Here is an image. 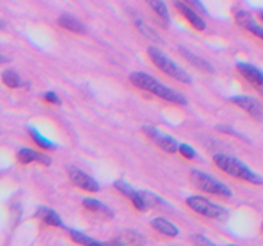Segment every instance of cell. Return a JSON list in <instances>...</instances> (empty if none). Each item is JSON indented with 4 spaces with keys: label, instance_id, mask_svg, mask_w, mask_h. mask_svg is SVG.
Here are the masks:
<instances>
[{
    "label": "cell",
    "instance_id": "cell-1",
    "mask_svg": "<svg viewBox=\"0 0 263 246\" xmlns=\"http://www.w3.org/2000/svg\"><path fill=\"white\" fill-rule=\"evenodd\" d=\"M130 81L138 89L144 90V91H149L151 94L156 95V96L161 97V99L166 100V101L179 105L186 104V99L182 95H180L179 92L172 90L171 87L161 84L158 79L154 78L151 74H146L144 72H134V73L130 74Z\"/></svg>",
    "mask_w": 263,
    "mask_h": 246
},
{
    "label": "cell",
    "instance_id": "cell-2",
    "mask_svg": "<svg viewBox=\"0 0 263 246\" xmlns=\"http://www.w3.org/2000/svg\"><path fill=\"white\" fill-rule=\"evenodd\" d=\"M213 161H215V164L221 171L230 174V176L244 179V181L252 182V183L263 184V177L259 176L254 171H252L240 159L226 155V154H216L213 156Z\"/></svg>",
    "mask_w": 263,
    "mask_h": 246
},
{
    "label": "cell",
    "instance_id": "cell-3",
    "mask_svg": "<svg viewBox=\"0 0 263 246\" xmlns=\"http://www.w3.org/2000/svg\"><path fill=\"white\" fill-rule=\"evenodd\" d=\"M148 55L149 58L152 59V61H153L162 72H164L167 76L172 77V78L181 82V84H192V77H190V74L187 73V72H185L181 67L177 66L174 60H171V59H170L163 51L159 50L158 48H156V46H149Z\"/></svg>",
    "mask_w": 263,
    "mask_h": 246
},
{
    "label": "cell",
    "instance_id": "cell-4",
    "mask_svg": "<svg viewBox=\"0 0 263 246\" xmlns=\"http://www.w3.org/2000/svg\"><path fill=\"white\" fill-rule=\"evenodd\" d=\"M190 178H192L193 183L198 187L199 190H202L203 192H208V194L218 195V196L222 197H231L233 191L229 186H226L225 183H222L218 179L213 178L212 176H210L208 173H204L202 171H198V169H193L190 172Z\"/></svg>",
    "mask_w": 263,
    "mask_h": 246
},
{
    "label": "cell",
    "instance_id": "cell-5",
    "mask_svg": "<svg viewBox=\"0 0 263 246\" xmlns=\"http://www.w3.org/2000/svg\"><path fill=\"white\" fill-rule=\"evenodd\" d=\"M186 204L190 209H193L194 212L199 213V214L205 215L208 218H215V219H221V218L225 217L228 214L225 209L220 205L215 204L211 200L205 199L203 196H190L186 199Z\"/></svg>",
    "mask_w": 263,
    "mask_h": 246
},
{
    "label": "cell",
    "instance_id": "cell-6",
    "mask_svg": "<svg viewBox=\"0 0 263 246\" xmlns=\"http://www.w3.org/2000/svg\"><path fill=\"white\" fill-rule=\"evenodd\" d=\"M143 131L144 133L151 138L152 142L156 144L158 148H161L162 150L166 151V153L175 154L176 151H179L180 144L177 142L176 138H174L171 135H168V133L163 132V131H161L159 128L149 125L144 126Z\"/></svg>",
    "mask_w": 263,
    "mask_h": 246
},
{
    "label": "cell",
    "instance_id": "cell-7",
    "mask_svg": "<svg viewBox=\"0 0 263 246\" xmlns=\"http://www.w3.org/2000/svg\"><path fill=\"white\" fill-rule=\"evenodd\" d=\"M68 176L71 181L76 184L80 189L85 190L89 192H97L99 191V183L92 178L91 176L86 173V172L81 171L77 167H71L68 169Z\"/></svg>",
    "mask_w": 263,
    "mask_h": 246
},
{
    "label": "cell",
    "instance_id": "cell-8",
    "mask_svg": "<svg viewBox=\"0 0 263 246\" xmlns=\"http://www.w3.org/2000/svg\"><path fill=\"white\" fill-rule=\"evenodd\" d=\"M230 100L234 104L240 107L243 110H246L254 119H263V107L261 105V102L254 99V97L246 96V95H238V96H233Z\"/></svg>",
    "mask_w": 263,
    "mask_h": 246
},
{
    "label": "cell",
    "instance_id": "cell-9",
    "mask_svg": "<svg viewBox=\"0 0 263 246\" xmlns=\"http://www.w3.org/2000/svg\"><path fill=\"white\" fill-rule=\"evenodd\" d=\"M115 187L118 190V191L122 192L123 195H126V196L131 200V202H133L134 207H135L136 209L139 210L148 209V202H146L145 197H144L140 192L135 191V190H134L126 181H123V179H118V181H116Z\"/></svg>",
    "mask_w": 263,
    "mask_h": 246
},
{
    "label": "cell",
    "instance_id": "cell-10",
    "mask_svg": "<svg viewBox=\"0 0 263 246\" xmlns=\"http://www.w3.org/2000/svg\"><path fill=\"white\" fill-rule=\"evenodd\" d=\"M236 68L239 69L240 74L247 81H249L254 86L262 87L263 89V72L261 69H258L257 67L252 66L249 63H244V61L236 64Z\"/></svg>",
    "mask_w": 263,
    "mask_h": 246
},
{
    "label": "cell",
    "instance_id": "cell-11",
    "mask_svg": "<svg viewBox=\"0 0 263 246\" xmlns=\"http://www.w3.org/2000/svg\"><path fill=\"white\" fill-rule=\"evenodd\" d=\"M175 7H176L177 10H179V12L181 13L187 20H189V23L193 26V27L197 28L198 31L204 30L205 22L202 19V17H200V15L193 9V8H190L189 5L186 4V3H182V2H179V0H176V2H175Z\"/></svg>",
    "mask_w": 263,
    "mask_h": 246
},
{
    "label": "cell",
    "instance_id": "cell-12",
    "mask_svg": "<svg viewBox=\"0 0 263 246\" xmlns=\"http://www.w3.org/2000/svg\"><path fill=\"white\" fill-rule=\"evenodd\" d=\"M235 19L241 27L251 31L253 35L258 36L259 38H262L263 40V27H261V26L256 22V19L252 17L251 13L246 12V10H239V12H236L235 14Z\"/></svg>",
    "mask_w": 263,
    "mask_h": 246
},
{
    "label": "cell",
    "instance_id": "cell-13",
    "mask_svg": "<svg viewBox=\"0 0 263 246\" xmlns=\"http://www.w3.org/2000/svg\"><path fill=\"white\" fill-rule=\"evenodd\" d=\"M17 158L22 164H28V163H33V161H39V163L48 166V164L50 163V158H49V156L44 155V154H41V153H39V151L32 150V149H28V148L21 149V150L17 153Z\"/></svg>",
    "mask_w": 263,
    "mask_h": 246
},
{
    "label": "cell",
    "instance_id": "cell-14",
    "mask_svg": "<svg viewBox=\"0 0 263 246\" xmlns=\"http://www.w3.org/2000/svg\"><path fill=\"white\" fill-rule=\"evenodd\" d=\"M82 205L86 208L87 210H90L91 213L100 215L102 218H113V212L107 207L105 204H103L102 201L97 199H92V197H86V199L82 200Z\"/></svg>",
    "mask_w": 263,
    "mask_h": 246
},
{
    "label": "cell",
    "instance_id": "cell-15",
    "mask_svg": "<svg viewBox=\"0 0 263 246\" xmlns=\"http://www.w3.org/2000/svg\"><path fill=\"white\" fill-rule=\"evenodd\" d=\"M180 53H181V55L184 56L187 61H190V64H193L195 68L200 69V71L203 72H210V73H212V72L215 71V69H213V66L210 63V61L200 58V56L195 55L194 53H192V51L187 50V49L180 46Z\"/></svg>",
    "mask_w": 263,
    "mask_h": 246
},
{
    "label": "cell",
    "instance_id": "cell-16",
    "mask_svg": "<svg viewBox=\"0 0 263 246\" xmlns=\"http://www.w3.org/2000/svg\"><path fill=\"white\" fill-rule=\"evenodd\" d=\"M36 217L40 218L44 223H46L49 225H53V227H63V222H62L58 213L55 210L50 209V208L40 207L37 209V212H36Z\"/></svg>",
    "mask_w": 263,
    "mask_h": 246
},
{
    "label": "cell",
    "instance_id": "cell-17",
    "mask_svg": "<svg viewBox=\"0 0 263 246\" xmlns=\"http://www.w3.org/2000/svg\"><path fill=\"white\" fill-rule=\"evenodd\" d=\"M151 224L154 230L158 231L162 235L170 236V237H176L179 235V228L164 218H154Z\"/></svg>",
    "mask_w": 263,
    "mask_h": 246
},
{
    "label": "cell",
    "instance_id": "cell-18",
    "mask_svg": "<svg viewBox=\"0 0 263 246\" xmlns=\"http://www.w3.org/2000/svg\"><path fill=\"white\" fill-rule=\"evenodd\" d=\"M58 23L62 27L66 28V30L74 33H80V35H81V33H85V31H86L85 26L82 25L79 19H76V18L72 17V15L69 14L61 15V17L58 18Z\"/></svg>",
    "mask_w": 263,
    "mask_h": 246
},
{
    "label": "cell",
    "instance_id": "cell-19",
    "mask_svg": "<svg viewBox=\"0 0 263 246\" xmlns=\"http://www.w3.org/2000/svg\"><path fill=\"white\" fill-rule=\"evenodd\" d=\"M69 235H71V238L74 241V242L80 243L82 246H107L105 243L99 242V241L94 240L90 236L85 235V233L79 232V231L69 230Z\"/></svg>",
    "mask_w": 263,
    "mask_h": 246
},
{
    "label": "cell",
    "instance_id": "cell-20",
    "mask_svg": "<svg viewBox=\"0 0 263 246\" xmlns=\"http://www.w3.org/2000/svg\"><path fill=\"white\" fill-rule=\"evenodd\" d=\"M28 135L32 137V140L35 141V144H37L40 148L46 149V150H50V149L55 148V144L53 141H50L49 138H46L45 136L41 135L35 127H28Z\"/></svg>",
    "mask_w": 263,
    "mask_h": 246
},
{
    "label": "cell",
    "instance_id": "cell-21",
    "mask_svg": "<svg viewBox=\"0 0 263 246\" xmlns=\"http://www.w3.org/2000/svg\"><path fill=\"white\" fill-rule=\"evenodd\" d=\"M146 3L149 4V7L159 15L163 20L168 22L170 20V12L167 5L164 4L163 0H146Z\"/></svg>",
    "mask_w": 263,
    "mask_h": 246
},
{
    "label": "cell",
    "instance_id": "cell-22",
    "mask_svg": "<svg viewBox=\"0 0 263 246\" xmlns=\"http://www.w3.org/2000/svg\"><path fill=\"white\" fill-rule=\"evenodd\" d=\"M3 82L7 85L8 87H12V89H17L22 85V81H21V77L18 76L17 72L12 71V69H7V71L3 72L2 74Z\"/></svg>",
    "mask_w": 263,
    "mask_h": 246
},
{
    "label": "cell",
    "instance_id": "cell-23",
    "mask_svg": "<svg viewBox=\"0 0 263 246\" xmlns=\"http://www.w3.org/2000/svg\"><path fill=\"white\" fill-rule=\"evenodd\" d=\"M136 26H138V28H139V30H140V32L143 33V35L148 36V37L153 38V40H156V38H159L158 35H157V33L154 32V31L152 30V28H149L148 26L145 25V23L141 22V20H138V22H136Z\"/></svg>",
    "mask_w": 263,
    "mask_h": 246
},
{
    "label": "cell",
    "instance_id": "cell-24",
    "mask_svg": "<svg viewBox=\"0 0 263 246\" xmlns=\"http://www.w3.org/2000/svg\"><path fill=\"white\" fill-rule=\"evenodd\" d=\"M179 151L181 153V155L185 156L186 159H194L195 155H197L194 149L190 145H187V144H180Z\"/></svg>",
    "mask_w": 263,
    "mask_h": 246
},
{
    "label": "cell",
    "instance_id": "cell-25",
    "mask_svg": "<svg viewBox=\"0 0 263 246\" xmlns=\"http://www.w3.org/2000/svg\"><path fill=\"white\" fill-rule=\"evenodd\" d=\"M193 242H194L195 246H216L212 241L208 240L207 237H204L202 235L193 236Z\"/></svg>",
    "mask_w": 263,
    "mask_h": 246
},
{
    "label": "cell",
    "instance_id": "cell-26",
    "mask_svg": "<svg viewBox=\"0 0 263 246\" xmlns=\"http://www.w3.org/2000/svg\"><path fill=\"white\" fill-rule=\"evenodd\" d=\"M44 99L45 101L51 102V104H61V100H59L58 95L54 91H48L45 95H44Z\"/></svg>",
    "mask_w": 263,
    "mask_h": 246
},
{
    "label": "cell",
    "instance_id": "cell-27",
    "mask_svg": "<svg viewBox=\"0 0 263 246\" xmlns=\"http://www.w3.org/2000/svg\"><path fill=\"white\" fill-rule=\"evenodd\" d=\"M185 2L187 3V4L193 5V7H195V9L200 10L202 13H207V9L204 8V5L202 4V2L200 0H185Z\"/></svg>",
    "mask_w": 263,
    "mask_h": 246
},
{
    "label": "cell",
    "instance_id": "cell-28",
    "mask_svg": "<svg viewBox=\"0 0 263 246\" xmlns=\"http://www.w3.org/2000/svg\"><path fill=\"white\" fill-rule=\"evenodd\" d=\"M259 17H261V19L263 20V10H261V12H259Z\"/></svg>",
    "mask_w": 263,
    "mask_h": 246
},
{
    "label": "cell",
    "instance_id": "cell-29",
    "mask_svg": "<svg viewBox=\"0 0 263 246\" xmlns=\"http://www.w3.org/2000/svg\"><path fill=\"white\" fill-rule=\"evenodd\" d=\"M229 246H239V245H229Z\"/></svg>",
    "mask_w": 263,
    "mask_h": 246
},
{
    "label": "cell",
    "instance_id": "cell-30",
    "mask_svg": "<svg viewBox=\"0 0 263 246\" xmlns=\"http://www.w3.org/2000/svg\"><path fill=\"white\" fill-rule=\"evenodd\" d=\"M262 230H263V222H262Z\"/></svg>",
    "mask_w": 263,
    "mask_h": 246
}]
</instances>
